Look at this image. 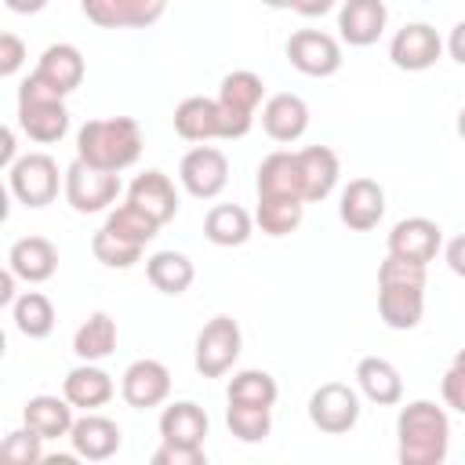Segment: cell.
Wrapping results in <instances>:
<instances>
[{
	"label": "cell",
	"mask_w": 465,
	"mask_h": 465,
	"mask_svg": "<svg viewBox=\"0 0 465 465\" xmlns=\"http://www.w3.org/2000/svg\"><path fill=\"white\" fill-rule=\"evenodd\" d=\"M425 312V265L385 254L378 265V316L392 331H414Z\"/></svg>",
	"instance_id": "cell-1"
},
{
	"label": "cell",
	"mask_w": 465,
	"mask_h": 465,
	"mask_svg": "<svg viewBox=\"0 0 465 465\" xmlns=\"http://www.w3.org/2000/svg\"><path fill=\"white\" fill-rule=\"evenodd\" d=\"M450 450V418L432 400H411L396 418L400 465H440Z\"/></svg>",
	"instance_id": "cell-2"
},
{
	"label": "cell",
	"mask_w": 465,
	"mask_h": 465,
	"mask_svg": "<svg viewBox=\"0 0 465 465\" xmlns=\"http://www.w3.org/2000/svg\"><path fill=\"white\" fill-rule=\"evenodd\" d=\"M76 156L102 171H127L142 156V127L134 116H102L87 120L76 131Z\"/></svg>",
	"instance_id": "cell-3"
},
{
	"label": "cell",
	"mask_w": 465,
	"mask_h": 465,
	"mask_svg": "<svg viewBox=\"0 0 465 465\" xmlns=\"http://www.w3.org/2000/svg\"><path fill=\"white\" fill-rule=\"evenodd\" d=\"M18 127L40 142V145H51L58 138H65L69 131V109H65V98L58 91H51L40 76H25L18 84Z\"/></svg>",
	"instance_id": "cell-4"
},
{
	"label": "cell",
	"mask_w": 465,
	"mask_h": 465,
	"mask_svg": "<svg viewBox=\"0 0 465 465\" xmlns=\"http://www.w3.org/2000/svg\"><path fill=\"white\" fill-rule=\"evenodd\" d=\"M62 189H65V203L76 214H98V211H109L116 203V196H120V174L102 171V167H91V163H84L76 156L65 167V174H62Z\"/></svg>",
	"instance_id": "cell-5"
},
{
	"label": "cell",
	"mask_w": 465,
	"mask_h": 465,
	"mask_svg": "<svg viewBox=\"0 0 465 465\" xmlns=\"http://www.w3.org/2000/svg\"><path fill=\"white\" fill-rule=\"evenodd\" d=\"M240 349H243V334H240V323L232 316H214L200 327L196 334V352H193V363L203 378H222L236 360H240Z\"/></svg>",
	"instance_id": "cell-6"
},
{
	"label": "cell",
	"mask_w": 465,
	"mask_h": 465,
	"mask_svg": "<svg viewBox=\"0 0 465 465\" xmlns=\"http://www.w3.org/2000/svg\"><path fill=\"white\" fill-rule=\"evenodd\" d=\"M7 189L25 207H47L58 196V163L47 153H25L7 167Z\"/></svg>",
	"instance_id": "cell-7"
},
{
	"label": "cell",
	"mask_w": 465,
	"mask_h": 465,
	"mask_svg": "<svg viewBox=\"0 0 465 465\" xmlns=\"http://www.w3.org/2000/svg\"><path fill=\"white\" fill-rule=\"evenodd\" d=\"M309 421L327 432V436H341L360 421V396L352 385L345 381H323L312 396H309Z\"/></svg>",
	"instance_id": "cell-8"
},
{
	"label": "cell",
	"mask_w": 465,
	"mask_h": 465,
	"mask_svg": "<svg viewBox=\"0 0 465 465\" xmlns=\"http://www.w3.org/2000/svg\"><path fill=\"white\" fill-rule=\"evenodd\" d=\"M178 182L196 200H214L229 185V160L214 145H193L178 163Z\"/></svg>",
	"instance_id": "cell-9"
},
{
	"label": "cell",
	"mask_w": 465,
	"mask_h": 465,
	"mask_svg": "<svg viewBox=\"0 0 465 465\" xmlns=\"http://www.w3.org/2000/svg\"><path fill=\"white\" fill-rule=\"evenodd\" d=\"M287 62L305 76H334L341 69V44L323 29H298L287 36Z\"/></svg>",
	"instance_id": "cell-10"
},
{
	"label": "cell",
	"mask_w": 465,
	"mask_h": 465,
	"mask_svg": "<svg viewBox=\"0 0 465 465\" xmlns=\"http://www.w3.org/2000/svg\"><path fill=\"white\" fill-rule=\"evenodd\" d=\"M80 11L98 29H149L163 18L167 0H80Z\"/></svg>",
	"instance_id": "cell-11"
},
{
	"label": "cell",
	"mask_w": 465,
	"mask_h": 465,
	"mask_svg": "<svg viewBox=\"0 0 465 465\" xmlns=\"http://www.w3.org/2000/svg\"><path fill=\"white\" fill-rule=\"evenodd\" d=\"M440 54H443V40L429 22H407L389 40V58L403 73H425L440 62Z\"/></svg>",
	"instance_id": "cell-12"
},
{
	"label": "cell",
	"mask_w": 465,
	"mask_h": 465,
	"mask_svg": "<svg viewBox=\"0 0 465 465\" xmlns=\"http://www.w3.org/2000/svg\"><path fill=\"white\" fill-rule=\"evenodd\" d=\"M120 396L127 407L134 411H149V407H160L167 403L171 396V371L160 363V360H134L127 363V371L120 374Z\"/></svg>",
	"instance_id": "cell-13"
},
{
	"label": "cell",
	"mask_w": 465,
	"mask_h": 465,
	"mask_svg": "<svg viewBox=\"0 0 465 465\" xmlns=\"http://www.w3.org/2000/svg\"><path fill=\"white\" fill-rule=\"evenodd\" d=\"M338 218H341L352 232H371V229L385 218V189H381L374 178H352V182L341 189Z\"/></svg>",
	"instance_id": "cell-14"
},
{
	"label": "cell",
	"mask_w": 465,
	"mask_h": 465,
	"mask_svg": "<svg viewBox=\"0 0 465 465\" xmlns=\"http://www.w3.org/2000/svg\"><path fill=\"white\" fill-rule=\"evenodd\" d=\"M443 247V229L432 222V218H400L389 232V254L396 258H407V262H421L429 265Z\"/></svg>",
	"instance_id": "cell-15"
},
{
	"label": "cell",
	"mask_w": 465,
	"mask_h": 465,
	"mask_svg": "<svg viewBox=\"0 0 465 465\" xmlns=\"http://www.w3.org/2000/svg\"><path fill=\"white\" fill-rule=\"evenodd\" d=\"M69 443H73V454L84 458V461H105L120 450L124 436H120V425L105 414H94V411H84V418L73 421L69 429Z\"/></svg>",
	"instance_id": "cell-16"
},
{
	"label": "cell",
	"mask_w": 465,
	"mask_h": 465,
	"mask_svg": "<svg viewBox=\"0 0 465 465\" xmlns=\"http://www.w3.org/2000/svg\"><path fill=\"white\" fill-rule=\"evenodd\" d=\"M389 7L385 0H345L338 11V33L349 47H371L385 33Z\"/></svg>",
	"instance_id": "cell-17"
},
{
	"label": "cell",
	"mask_w": 465,
	"mask_h": 465,
	"mask_svg": "<svg viewBox=\"0 0 465 465\" xmlns=\"http://www.w3.org/2000/svg\"><path fill=\"white\" fill-rule=\"evenodd\" d=\"M116 392V381L109 371H102L98 363H87L80 360L65 378H62V396L76 407V411H98L113 400Z\"/></svg>",
	"instance_id": "cell-18"
},
{
	"label": "cell",
	"mask_w": 465,
	"mask_h": 465,
	"mask_svg": "<svg viewBox=\"0 0 465 465\" xmlns=\"http://www.w3.org/2000/svg\"><path fill=\"white\" fill-rule=\"evenodd\" d=\"M84 73H87V65H84V54H80L76 44H51V47H44V54H40V62L33 69V76H40L62 98L73 94L84 84Z\"/></svg>",
	"instance_id": "cell-19"
},
{
	"label": "cell",
	"mask_w": 465,
	"mask_h": 465,
	"mask_svg": "<svg viewBox=\"0 0 465 465\" xmlns=\"http://www.w3.org/2000/svg\"><path fill=\"white\" fill-rule=\"evenodd\" d=\"M262 127L272 142H298L305 131H309V105L302 94H291V91H280V94H269L265 105H262Z\"/></svg>",
	"instance_id": "cell-20"
},
{
	"label": "cell",
	"mask_w": 465,
	"mask_h": 465,
	"mask_svg": "<svg viewBox=\"0 0 465 465\" xmlns=\"http://www.w3.org/2000/svg\"><path fill=\"white\" fill-rule=\"evenodd\" d=\"M258 196H291V200H305V178H302V163L298 153L276 149L258 163Z\"/></svg>",
	"instance_id": "cell-21"
},
{
	"label": "cell",
	"mask_w": 465,
	"mask_h": 465,
	"mask_svg": "<svg viewBox=\"0 0 465 465\" xmlns=\"http://www.w3.org/2000/svg\"><path fill=\"white\" fill-rule=\"evenodd\" d=\"M7 265L15 269L18 280L25 283H44L58 269V247L47 236H22L7 251Z\"/></svg>",
	"instance_id": "cell-22"
},
{
	"label": "cell",
	"mask_w": 465,
	"mask_h": 465,
	"mask_svg": "<svg viewBox=\"0 0 465 465\" xmlns=\"http://www.w3.org/2000/svg\"><path fill=\"white\" fill-rule=\"evenodd\" d=\"M127 200L138 203L149 218H156L160 225H167L178 214V193L174 182L163 171H142L131 185H127Z\"/></svg>",
	"instance_id": "cell-23"
},
{
	"label": "cell",
	"mask_w": 465,
	"mask_h": 465,
	"mask_svg": "<svg viewBox=\"0 0 465 465\" xmlns=\"http://www.w3.org/2000/svg\"><path fill=\"white\" fill-rule=\"evenodd\" d=\"M356 385L378 407H396L403 400V378H400L396 363L385 356H363L356 363Z\"/></svg>",
	"instance_id": "cell-24"
},
{
	"label": "cell",
	"mask_w": 465,
	"mask_h": 465,
	"mask_svg": "<svg viewBox=\"0 0 465 465\" xmlns=\"http://www.w3.org/2000/svg\"><path fill=\"white\" fill-rule=\"evenodd\" d=\"M207 411L193 400H178V403H167L160 411V440L167 443H185V447H203L207 440Z\"/></svg>",
	"instance_id": "cell-25"
},
{
	"label": "cell",
	"mask_w": 465,
	"mask_h": 465,
	"mask_svg": "<svg viewBox=\"0 0 465 465\" xmlns=\"http://www.w3.org/2000/svg\"><path fill=\"white\" fill-rule=\"evenodd\" d=\"M174 131L185 142L222 138V105H218V98L193 94V98L178 102V109H174Z\"/></svg>",
	"instance_id": "cell-26"
},
{
	"label": "cell",
	"mask_w": 465,
	"mask_h": 465,
	"mask_svg": "<svg viewBox=\"0 0 465 465\" xmlns=\"http://www.w3.org/2000/svg\"><path fill=\"white\" fill-rule=\"evenodd\" d=\"M298 163H302V178H305V203L327 200L341 174L338 153L331 145H305V149H298Z\"/></svg>",
	"instance_id": "cell-27"
},
{
	"label": "cell",
	"mask_w": 465,
	"mask_h": 465,
	"mask_svg": "<svg viewBox=\"0 0 465 465\" xmlns=\"http://www.w3.org/2000/svg\"><path fill=\"white\" fill-rule=\"evenodd\" d=\"M73 411L76 407L65 396H33L22 407V425H29L44 440H58V436H69V429L76 421Z\"/></svg>",
	"instance_id": "cell-28"
},
{
	"label": "cell",
	"mask_w": 465,
	"mask_h": 465,
	"mask_svg": "<svg viewBox=\"0 0 465 465\" xmlns=\"http://www.w3.org/2000/svg\"><path fill=\"white\" fill-rule=\"evenodd\" d=\"M254 232V218L240 203H214L203 218V236L214 247H240Z\"/></svg>",
	"instance_id": "cell-29"
},
{
	"label": "cell",
	"mask_w": 465,
	"mask_h": 465,
	"mask_svg": "<svg viewBox=\"0 0 465 465\" xmlns=\"http://www.w3.org/2000/svg\"><path fill=\"white\" fill-rule=\"evenodd\" d=\"M145 280L160 294H185L196 280V269L182 251H156L145 258Z\"/></svg>",
	"instance_id": "cell-30"
},
{
	"label": "cell",
	"mask_w": 465,
	"mask_h": 465,
	"mask_svg": "<svg viewBox=\"0 0 465 465\" xmlns=\"http://www.w3.org/2000/svg\"><path fill=\"white\" fill-rule=\"evenodd\" d=\"M116 349V320L109 312H91L76 334H73V352L76 360H87V363H98L105 360L109 352Z\"/></svg>",
	"instance_id": "cell-31"
},
{
	"label": "cell",
	"mask_w": 465,
	"mask_h": 465,
	"mask_svg": "<svg viewBox=\"0 0 465 465\" xmlns=\"http://www.w3.org/2000/svg\"><path fill=\"white\" fill-rule=\"evenodd\" d=\"M11 320H15L18 334L40 341V338H47V334L54 331V305H51L47 294H40V291H25V294L15 298V305H11Z\"/></svg>",
	"instance_id": "cell-32"
},
{
	"label": "cell",
	"mask_w": 465,
	"mask_h": 465,
	"mask_svg": "<svg viewBox=\"0 0 465 465\" xmlns=\"http://www.w3.org/2000/svg\"><path fill=\"white\" fill-rule=\"evenodd\" d=\"M262 98H265V80L258 73H251V69H232L218 84V102L229 105V109H236V113L254 116L258 105H262Z\"/></svg>",
	"instance_id": "cell-33"
},
{
	"label": "cell",
	"mask_w": 465,
	"mask_h": 465,
	"mask_svg": "<svg viewBox=\"0 0 465 465\" xmlns=\"http://www.w3.org/2000/svg\"><path fill=\"white\" fill-rule=\"evenodd\" d=\"M305 214V200H291V196H258V211L254 222L265 236H291L302 225Z\"/></svg>",
	"instance_id": "cell-34"
},
{
	"label": "cell",
	"mask_w": 465,
	"mask_h": 465,
	"mask_svg": "<svg viewBox=\"0 0 465 465\" xmlns=\"http://www.w3.org/2000/svg\"><path fill=\"white\" fill-rule=\"evenodd\" d=\"M276 396H280V385H276V378H272L269 371H254V367H247V371H236V374L229 378V389H225V400H229V403H254V407H272V403H276Z\"/></svg>",
	"instance_id": "cell-35"
},
{
	"label": "cell",
	"mask_w": 465,
	"mask_h": 465,
	"mask_svg": "<svg viewBox=\"0 0 465 465\" xmlns=\"http://www.w3.org/2000/svg\"><path fill=\"white\" fill-rule=\"evenodd\" d=\"M225 425L240 443H262L272 432V407H254V403H229L225 407Z\"/></svg>",
	"instance_id": "cell-36"
},
{
	"label": "cell",
	"mask_w": 465,
	"mask_h": 465,
	"mask_svg": "<svg viewBox=\"0 0 465 465\" xmlns=\"http://www.w3.org/2000/svg\"><path fill=\"white\" fill-rule=\"evenodd\" d=\"M105 229L109 232H116V236H124V240H131V243H149L156 232H160V222L156 218H149L138 203H120V207H113L109 211V218H105Z\"/></svg>",
	"instance_id": "cell-37"
},
{
	"label": "cell",
	"mask_w": 465,
	"mask_h": 465,
	"mask_svg": "<svg viewBox=\"0 0 465 465\" xmlns=\"http://www.w3.org/2000/svg\"><path fill=\"white\" fill-rule=\"evenodd\" d=\"M142 251H145L142 243H131V240L109 232L105 225L91 236V254H94L102 265H109V269H131V265L142 258Z\"/></svg>",
	"instance_id": "cell-38"
},
{
	"label": "cell",
	"mask_w": 465,
	"mask_h": 465,
	"mask_svg": "<svg viewBox=\"0 0 465 465\" xmlns=\"http://www.w3.org/2000/svg\"><path fill=\"white\" fill-rule=\"evenodd\" d=\"M0 458H4V461H15V465H33V461H40V458H44V436H36L29 425H22V429H15V432L4 436Z\"/></svg>",
	"instance_id": "cell-39"
},
{
	"label": "cell",
	"mask_w": 465,
	"mask_h": 465,
	"mask_svg": "<svg viewBox=\"0 0 465 465\" xmlns=\"http://www.w3.org/2000/svg\"><path fill=\"white\" fill-rule=\"evenodd\" d=\"M153 465H207L203 447H185V443H167L160 440V447L149 458Z\"/></svg>",
	"instance_id": "cell-40"
},
{
	"label": "cell",
	"mask_w": 465,
	"mask_h": 465,
	"mask_svg": "<svg viewBox=\"0 0 465 465\" xmlns=\"http://www.w3.org/2000/svg\"><path fill=\"white\" fill-rule=\"evenodd\" d=\"M440 392H443V403L458 414H465V367L450 363L443 371V381H440Z\"/></svg>",
	"instance_id": "cell-41"
},
{
	"label": "cell",
	"mask_w": 465,
	"mask_h": 465,
	"mask_svg": "<svg viewBox=\"0 0 465 465\" xmlns=\"http://www.w3.org/2000/svg\"><path fill=\"white\" fill-rule=\"evenodd\" d=\"M25 62V44L15 33H0V76H15Z\"/></svg>",
	"instance_id": "cell-42"
},
{
	"label": "cell",
	"mask_w": 465,
	"mask_h": 465,
	"mask_svg": "<svg viewBox=\"0 0 465 465\" xmlns=\"http://www.w3.org/2000/svg\"><path fill=\"white\" fill-rule=\"evenodd\" d=\"M443 258H447V265H450V272L465 280V232H461V236H454V240L447 243V251H443Z\"/></svg>",
	"instance_id": "cell-43"
},
{
	"label": "cell",
	"mask_w": 465,
	"mask_h": 465,
	"mask_svg": "<svg viewBox=\"0 0 465 465\" xmlns=\"http://www.w3.org/2000/svg\"><path fill=\"white\" fill-rule=\"evenodd\" d=\"M447 51H450V58L458 62V65H465V18L450 29V36H447V44H443Z\"/></svg>",
	"instance_id": "cell-44"
},
{
	"label": "cell",
	"mask_w": 465,
	"mask_h": 465,
	"mask_svg": "<svg viewBox=\"0 0 465 465\" xmlns=\"http://www.w3.org/2000/svg\"><path fill=\"white\" fill-rule=\"evenodd\" d=\"M334 4H338V0H294L291 11H298L302 18H320V15H327Z\"/></svg>",
	"instance_id": "cell-45"
},
{
	"label": "cell",
	"mask_w": 465,
	"mask_h": 465,
	"mask_svg": "<svg viewBox=\"0 0 465 465\" xmlns=\"http://www.w3.org/2000/svg\"><path fill=\"white\" fill-rule=\"evenodd\" d=\"M15 280H18V276H15V269L7 265V269L0 272V305H15V298H18V294H15Z\"/></svg>",
	"instance_id": "cell-46"
},
{
	"label": "cell",
	"mask_w": 465,
	"mask_h": 465,
	"mask_svg": "<svg viewBox=\"0 0 465 465\" xmlns=\"http://www.w3.org/2000/svg\"><path fill=\"white\" fill-rule=\"evenodd\" d=\"M4 4H7V11H15V15H36V11L47 7V0H4Z\"/></svg>",
	"instance_id": "cell-47"
},
{
	"label": "cell",
	"mask_w": 465,
	"mask_h": 465,
	"mask_svg": "<svg viewBox=\"0 0 465 465\" xmlns=\"http://www.w3.org/2000/svg\"><path fill=\"white\" fill-rule=\"evenodd\" d=\"M18 156H15V131L11 127H4V145H0V163L4 167H11Z\"/></svg>",
	"instance_id": "cell-48"
},
{
	"label": "cell",
	"mask_w": 465,
	"mask_h": 465,
	"mask_svg": "<svg viewBox=\"0 0 465 465\" xmlns=\"http://www.w3.org/2000/svg\"><path fill=\"white\" fill-rule=\"evenodd\" d=\"M262 4H265V7H276V11H280V7H291L294 0H262Z\"/></svg>",
	"instance_id": "cell-49"
},
{
	"label": "cell",
	"mask_w": 465,
	"mask_h": 465,
	"mask_svg": "<svg viewBox=\"0 0 465 465\" xmlns=\"http://www.w3.org/2000/svg\"><path fill=\"white\" fill-rule=\"evenodd\" d=\"M454 127H458V134L465 138V105H461V113H458V124H454Z\"/></svg>",
	"instance_id": "cell-50"
}]
</instances>
